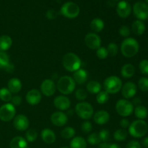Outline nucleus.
<instances>
[{
	"mask_svg": "<svg viewBox=\"0 0 148 148\" xmlns=\"http://www.w3.org/2000/svg\"><path fill=\"white\" fill-rule=\"evenodd\" d=\"M143 145L145 147L148 148V137H145V138L143 140Z\"/></svg>",
	"mask_w": 148,
	"mask_h": 148,
	"instance_id": "54",
	"label": "nucleus"
},
{
	"mask_svg": "<svg viewBox=\"0 0 148 148\" xmlns=\"http://www.w3.org/2000/svg\"><path fill=\"white\" fill-rule=\"evenodd\" d=\"M81 130L85 134L90 133L92 130V124L89 121H84L81 125Z\"/></svg>",
	"mask_w": 148,
	"mask_h": 148,
	"instance_id": "44",
	"label": "nucleus"
},
{
	"mask_svg": "<svg viewBox=\"0 0 148 148\" xmlns=\"http://www.w3.org/2000/svg\"><path fill=\"white\" fill-rule=\"evenodd\" d=\"M14 65H13L12 64L10 63V64H9L8 66H7V67H6V69H4V70L7 71V72H10V73H11V72H12L13 71H14Z\"/></svg>",
	"mask_w": 148,
	"mask_h": 148,
	"instance_id": "51",
	"label": "nucleus"
},
{
	"mask_svg": "<svg viewBox=\"0 0 148 148\" xmlns=\"http://www.w3.org/2000/svg\"><path fill=\"white\" fill-rule=\"evenodd\" d=\"M40 92L46 97L54 95L56 90V85L51 79H46L40 84Z\"/></svg>",
	"mask_w": 148,
	"mask_h": 148,
	"instance_id": "12",
	"label": "nucleus"
},
{
	"mask_svg": "<svg viewBox=\"0 0 148 148\" xmlns=\"http://www.w3.org/2000/svg\"><path fill=\"white\" fill-rule=\"evenodd\" d=\"M112 1H119V0H112Z\"/></svg>",
	"mask_w": 148,
	"mask_h": 148,
	"instance_id": "55",
	"label": "nucleus"
},
{
	"mask_svg": "<svg viewBox=\"0 0 148 148\" xmlns=\"http://www.w3.org/2000/svg\"><path fill=\"white\" fill-rule=\"evenodd\" d=\"M122 81L117 76H109L104 80V90L108 94H116L122 88Z\"/></svg>",
	"mask_w": 148,
	"mask_h": 148,
	"instance_id": "5",
	"label": "nucleus"
},
{
	"mask_svg": "<svg viewBox=\"0 0 148 148\" xmlns=\"http://www.w3.org/2000/svg\"><path fill=\"white\" fill-rule=\"evenodd\" d=\"M75 98H77V100L79 101H84L88 97V92L85 90V89H82V88H79V89L77 90L75 92Z\"/></svg>",
	"mask_w": 148,
	"mask_h": 148,
	"instance_id": "39",
	"label": "nucleus"
},
{
	"mask_svg": "<svg viewBox=\"0 0 148 148\" xmlns=\"http://www.w3.org/2000/svg\"><path fill=\"white\" fill-rule=\"evenodd\" d=\"M98 135H99L100 139H101V143H107V141L109 140L110 132L108 130L103 129L98 132Z\"/></svg>",
	"mask_w": 148,
	"mask_h": 148,
	"instance_id": "41",
	"label": "nucleus"
},
{
	"mask_svg": "<svg viewBox=\"0 0 148 148\" xmlns=\"http://www.w3.org/2000/svg\"><path fill=\"white\" fill-rule=\"evenodd\" d=\"M70 148H86L87 142L83 137H75L70 142Z\"/></svg>",
	"mask_w": 148,
	"mask_h": 148,
	"instance_id": "29",
	"label": "nucleus"
},
{
	"mask_svg": "<svg viewBox=\"0 0 148 148\" xmlns=\"http://www.w3.org/2000/svg\"><path fill=\"white\" fill-rule=\"evenodd\" d=\"M60 148H69V147H60Z\"/></svg>",
	"mask_w": 148,
	"mask_h": 148,
	"instance_id": "56",
	"label": "nucleus"
},
{
	"mask_svg": "<svg viewBox=\"0 0 148 148\" xmlns=\"http://www.w3.org/2000/svg\"><path fill=\"white\" fill-rule=\"evenodd\" d=\"M116 111L122 117H127L134 111V105L127 99H120L116 103Z\"/></svg>",
	"mask_w": 148,
	"mask_h": 148,
	"instance_id": "7",
	"label": "nucleus"
},
{
	"mask_svg": "<svg viewBox=\"0 0 148 148\" xmlns=\"http://www.w3.org/2000/svg\"><path fill=\"white\" fill-rule=\"evenodd\" d=\"M42 140L46 144H53L56 141V134L53 130L50 129H44L40 133Z\"/></svg>",
	"mask_w": 148,
	"mask_h": 148,
	"instance_id": "21",
	"label": "nucleus"
},
{
	"mask_svg": "<svg viewBox=\"0 0 148 148\" xmlns=\"http://www.w3.org/2000/svg\"><path fill=\"white\" fill-rule=\"evenodd\" d=\"M16 114L15 107L10 103L4 104L0 107V120L8 122L14 118Z\"/></svg>",
	"mask_w": 148,
	"mask_h": 148,
	"instance_id": "9",
	"label": "nucleus"
},
{
	"mask_svg": "<svg viewBox=\"0 0 148 148\" xmlns=\"http://www.w3.org/2000/svg\"><path fill=\"white\" fill-rule=\"evenodd\" d=\"M134 115L137 119L141 120H144L148 116L147 108L144 106H137L135 108H134Z\"/></svg>",
	"mask_w": 148,
	"mask_h": 148,
	"instance_id": "30",
	"label": "nucleus"
},
{
	"mask_svg": "<svg viewBox=\"0 0 148 148\" xmlns=\"http://www.w3.org/2000/svg\"><path fill=\"white\" fill-rule=\"evenodd\" d=\"M58 16L57 12L55 11L54 10H49L46 13V17H47L49 20H54L55 18H56Z\"/></svg>",
	"mask_w": 148,
	"mask_h": 148,
	"instance_id": "47",
	"label": "nucleus"
},
{
	"mask_svg": "<svg viewBox=\"0 0 148 148\" xmlns=\"http://www.w3.org/2000/svg\"><path fill=\"white\" fill-rule=\"evenodd\" d=\"M75 111L78 117L84 120H88L92 118L94 114L93 107L88 102L82 101L76 105Z\"/></svg>",
	"mask_w": 148,
	"mask_h": 148,
	"instance_id": "6",
	"label": "nucleus"
},
{
	"mask_svg": "<svg viewBox=\"0 0 148 148\" xmlns=\"http://www.w3.org/2000/svg\"><path fill=\"white\" fill-rule=\"evenodd\" d=\"M23 84L18 78L13 77L9 80L7 83V88L12 93L17 94L21 90Z\"/></svg>",
	"mask_w": 148,
	"mask_h": 148,
	"instance_id": "22",
	"label": "nucleus"
},
{
	"mask_svg": "<svg viewBox=\"0 0 148 148\" xmlns=\"http://www.w3.org/2000/svg\"><path fill=\"white\" fill-rule=\"evenodd\" d=\"M109 100V94L108 92H106L105 90H101L97 94L96 96V101L99 104L102 105V104L106 103Z\"/></svg>",
	"mask_w": 148,
	"mask_h": 148,
	"instance_id": "35",
	"label": "nucleus"
},
{
	"mask_svg": "<svg viewBox=\"0 0 148 148\" xmlns=\"http://www.w3.org/2000/svg\"><path fill=\"white\" fill-rule=\"evenodd\" d=\"M12 45V39L7 35H3L0 36V51L5 52Z\"/></svg>",
	"mask_w": 148,
	"mask_h": 148,
	"instance_id": "28",
	"label": "nucleus"
},
{
	"mask_svg": "<svg viewBox=\"0 0 148 148\" xmlns=\"http://www.w3.org/2000/svg\"><path fill=\"white\" fill-rule=\"evenodd\" d=\"M109 147V143H101L99 144L98 148H108Z\"/></svg>",
	"mask_w": 148,
	"mask_h": 148,
	"instance_id": "52",
	"label": "nucleus"
},
{
	"mask_svg": "<svg viewBox=\"0 0 148 148\" xmlns=\"http://www.w3.org/2000/svg\"><path fill=\"white\" fill-rule=\"evenodd\" d=\"M108 148H121L116 143H109V147Z\"/></svg>",
	"mask_w": 148,
	"mask_h": 148,
	"instance_id": "53",
	"label": "nucleus"
},
{
	"mask_svg": "<svg viewBox=\"0 0 148 148\" xmlns=\"http://www.w3.org/2000/svg\"><path fill=\"white\" fill-rule=\"evenodd\" d=\"M121 53L124 57L132 58L137 54L140 50L138 41L134 38H127L121 43L120 46Z\"/></svg>",
	"mask_w": 148,
	"mask_h": 148,
	"instance_id": "1",
	"label": "nucleus"
},
{
	"mask_svg": "<svg viewBox=\"0 0 148 148\" xmlns=\"http://www.w3.org/2000/svg\"><path fill=\"white\" fill-rule=\"evenodd\" d=\"M10 148H27V142L21 136L14 137L10 141Z\"/></svg>",
	"mask_w": 148,
	"mask_h": 148,
	"instance_id": "25",
	"label": "nucleus"
},
{
	"mask_svg": "<svg viewBox=\"0 0 148 148\" xmlns=\"http://www.w3.org/2000/svg\"><path fill=\"white\" fill-rule=\"evenodd\" d=\"M13 125L18 131H26L29 127V119L26 116L19 114L13 119Z\"/></svg>",
	"mask_w": 148,
	"mask_h": 148,
	"instance_id": "14",
	"label": "nucleus"
},
{
	"mask_svg": "<svg viewBox=\"0 0 148 148\" xmlns=\"http://www.w3.org/2000/svg\"><path fill=\"white\" fill-rule=\"evenodd\" d=\"M133 13L139 20L148 19V5L143 1H137L133 6Z\"/></svg>",
	"mask_w": 148,
	"mask_h": 148,
	"instance_id": "10",
	"label": "nucleus"
},
{
	"mask_svg": "<svg viewBox=\"0 0 148 148\" xmlns=\"http://www.w3.org/2000/svg\"><path fill=\"white\" fill-rule=\"evenodd\" d=\"M145 1H146V2H147V4H148V0H145Z\"/></svg>",
	"mask_w": 148,
	"mask_h": 148,
	"instance_id": "57",
	"label": "nucleus"
},
{
	"mask_svg": "<svg viewBox=\"0 0 148 148\" xmlns=\"http://www.w3.org/2000/svg\"><path fill=\"white\" fill-rule=\"evenodd\" d=\"M108 56H115L119 52V46L116 43H110L106 48Z\"/></svg>",
	"mask_w": 148,
	"mask_h": 148,
	"instance_id": "38",
	"label": "nucleus"
},
{
	"mask_svg": "<svg viewBox=\"0 0 148 148\" xmlns=\"http://www.w3.org/2000/svg\"><path fill=\"white\" fill-rule=\"evenodd\" d=\"M139 68L141 73L144 75H148V60L143 59L139 64Z\"/></svg>",
	"mask_w": 148,
	"mask_h": 148,
	"instance_id": "43",
	"label": "nucleus"
},
{
	"mask_svg": "<svg viewBox=\"0 0 148 148\" xmlns=\"http://www.w3.org/2000/svg\"><path fill=\"white\" fill-rule=\"evenodd\" d=\"M96 55L97 57L100 59H106L108 56V51H107L106 48L105 47H101L96 50Z\"/></svg>",
	"mask_w": 148,
	"mask_h": 148,
	"instance_id": "42",
	"label": "nucleus"
},
{
	"mask_svg": "<svg viewBox=\"0 0 148 148\" xmlns=\"http://www.w3.org/2000/svg\"><path fill=\"white\" fill-rule=\"evenodd\" d=\"M146 27L145 23L141 20H137L132 25V31L136 36H142L145 32Z\"/></svg>",
	"mask_w": 148,
	"mask_h": 148,
	"instance_id": "24",
	"label": "nucleus"
},
{
	"mask_svg": "<svg viewBox=\"0 0 148 148\" xmlns=\"http://www.w3.org/2000/svg\"><path fill=\"white\" fill-rule=\"evenodd\" d=\"M79 6L72 1H68L64 3L60 9V13L64 16L69 19L76 18L79 14Z\"/></svg>",
	"mask_w": 148,
	"mask_h": 148,
	"instance_id": "8",
	"label": "nucleus"
},
{
	"mask_svg": "<svg viewBox=\"0 0 148 148\" xmlns=\"http://www.w3.org/2000/svg\"><path fill=\"white\" fill-rule=\"evenodd\" d=\"M129 133L134 138H141L146 135L148 131V125L144 120L137 119L132 122L129 127Z\"/></svg>",
	"mask_w": 148,
	"mask_h": 148,
	"instance_id": "4",
	"label": "nucleus"
},
{
	"mask_svg": "<svg viewBox=\"0 0 148 148\" xmlns=\"http://www.w3.org/2000/svg\"><path fill=\"white\" fill-rule=\"evenodd\" d=\"M62 65L68 72H75L80 69L82 61L76 53L69 52L64 54L62 58Z\"/></svg>",
	"mask_w": 148,
	"mask_h": 148,
	"instance_id": "2",
	"label": "nucleus"
},
{
	"mask_svg": "<svg viewBox=\"0 0 148 148\" xmlns=\"http://www.w3.org/2000/svg\"><path fill=\"white\" fill-rule=\"evenodd\" d=\"M121 95L124 99H130L135 96L137 94V88L135 83L132 82H127L122 85L121 88Z\"/></svg>",
	"mask_w": 148,
	"mask_h": 148,
	"instance_id": "13",
	"label": "nucleus"
},
{
	"mask_svg": "<svg viewBox=\"0 0 148 148\" xmlns=\"http://www.w3.org/2000/svg\"><path fill=\"white\" fill-rule=\"evenodd\" d=\"M102 90V85L96 80H90L86 85V91L91 94H98Z\"/></svg>",
	"mask_w": 148,
	"mask_h": 148,
	"instance_id": "26",
	"label": "nucleus"
},
{
	"mask_svg": "<svg viewBox=\"0 0 148 148\" xmlns=\"http://www.w3.org/2000/svg\"><path fill=\"white\" fill-rule=\"evenodd\" d=\"M72 78L75 80V83L79 84V85H83L88 81V74L85 69H79L74 72Z\"/></svg>",
	"mask_w": 148,
	"mask_h": 148,
	"instance_id": "20",
	"label": "nucleus"
},
{
	"mask_svg": "<svg viewBox=\"0 0 148 148\" xmlns=\"http://www.w3.org/2000/svg\"><path fill=\"white\" fill-rule=\"evenodd\" d=\"M42 99V94L37 89H32L27 92L25 100L30 106H36L40 103Z\"/></svg>",
	"mask_w": 148,
	"mask_h": 148,
	"instance_id": "17",
	"label": "nucleus"
},
{
	"mask_svg": "<svg viewBox=\"0 0 148 148\" xmlns=\"http://www.w3.org/2000/svg\"><path fill=\"white\" fill-rule=\"evenodd\" d=\"M10 63L9 55L6 52L0 51V69H5Z\"/></svg>",
	"mask_w": 148,
	"mask_h": 148,
	"instance_id": "34",
	"label": "nucleus"
},
{
	"mask_svg": "<svg viewBox=\"0 0 148 148\" xmlns=\"http://www.w3.org/2000/svg\"><path fill=\"white\" fill-rule=\"evenodd\" d=\"M75 88L76 83L73 78L67 75L61 77L56 83V89L63 95L72 94L75 90Z\"/></svg>",
	"mask_w": 148,
	"mask_h": 148,
	"instance_id": "3",
	"label": "nucleus"
},
{
	"mask_svg": "<svg viewBox=\"0 0 148 148\" xmlns=\"http://www.w3.org/2000/svg\"><path fill=\"white\" fill-rule=\"evenodd\" d=\"M119 125L121 126V128L124 129V130H126V129L129 128V127H130V121H129L128 119L124 118V119H122L120 120Z\"/></svg>",
	"mask_w": 148,
	"mask_h": 148,
	"instance_id": "49",
	"label": "nucleus"
},
{
	"mask_svg": "<svg viewBox=\"0 0 148 148\" xmlns=\"http://www.w3.org/2000/svg\"><path fill=\"white\" fill-rule=\"evenodd\" d=\"M126 148H141V145L136 140H132L126 146Z\"/></svg>",
	"mask_w": 148,
	"mask_h": 148,
	"instance_id": "48",
	"label": "nucleus"
},
{
	"mask_svg": "<svg viewBox=\"0 0 148 148\" xmlns=\"http://www.w3.org/2000/svg\"><path fill=\"white\" fill-rule=\"evenodd\" d=\"M93 120L95 124L98 125H104L109 121L110 114L105 110L98 111L93 114Z\"/></svg>",
	"mask_w": 148,
	"mask_h": 148,
	"instance_id": "19",
	"label": "nucleus"
},
{
	"mask_svg": "<svg viewBox=\"0 0 148 148\" xmlns=\"http://www.w3.org/2000/svg\"><path fill=\"white\" fill-rule=\"evenodd\" d=\"M130 33H131V30H130V28L127 25H122L119 30V33L121 36L125 38H129L130 36Z\"/></svg>",
	"mask_w": 148,
	"mask_h": 148,
	"instance_id": "45",
	"label": "nucleus"
},
{
	"mask_svg": "<svg viewBox=\"0 0 148 148\" xmlns=\"http://www.w3.org/2000/svg\"><path fill=\"white\" fill-rule=\"evenodd\" d=\"M88 143L91 145H99L101 143V139H100L98 133L93 132L91 133L88 135Z\"/></svg>",
	"mask_w": 148,
	"mask_h": 148,
	"instance_id": "36",
	"label": "nucleus"
},
{
	"mask_svg": "<svg viewBox=\"0 0 148 148\" xmlns=\"http://www.w3.org/2000/svg\"><path fill=\"white\" fill-rule=\"evenodd\" d=\"M141 103H142V100L140 97H136V98H134L132 101L133 105H135L137 106H140Z\"/></svg>",
	"mask_w": 148,
	"mask_h": 148,
	"instance_id": "50",
	"label": "nucleus"
},
{
	"mask_svg": "<svg viewBox=\"0 0 148 148\" xmlns=\"http://www.w3.org/2000/svg\"><path fill=\"white\" fill-rule=\"evenodd\" d=\"M128 132L124 129H119L116 130L114 134V138L117 142H123L127 138Z\"/></svg>",
	"mask_w": 148,
	"mask_h": 148,
	"instance_id": "32",
	"label": "nucleus"
},
{
	"mask_svg": "<svg viewBox=\"0 0 148 148\" xmlns=\"http://www.w3.org/2000/svg\"><path fill=\"white\" fill-rule=\"evenodd\" d=\"M22 101H23V100H22L21 96L16 95H14V96H12V100H11V103L15 107V106H20V104H21Z\"/></svg>",
	"mask_w": 148,
	"mask_h": 148,
	"instance_id": "46",
	"label": "nucleus"
},
{
	"mask_svg": "<svg viewBox=\"0 0 148 148\" xmlns=\"http://www.w3.org/2000/svg\"><path fill=\"white\" fill-rule=\"evenodd\" d=\"M116 12L121 18H127L132 12L131 5L126 1H119L117 4Z\"/></svg>",
	"mask_w": 148,
	"mask_h": 148,
	"instance_id": "18",
	"label": "nucleus"
},
{
	"mask_svg": "<svg viewBox=\"0 0 148 148\" xmlns=\"http://www.w3.org/2000/svg\"><path fill=\"white\" fill-rule=\"evenodd\" d=\"M75 130L71 127H66L62 130L61 136L65 140H69L75 137Z\"/></svg>",
	"mask_w": 148,
	"mask_h": 148,
	"instance_id": "31",
	"label": "nucleus"
},
{
	"mask_svg": "<svg viewBox=\"0 0 148 148\" xmlns=\"http://www.w3.org/2000/svg\"><path fill=\"white\" fill-rule=\"evenodd\" d=\"M51 121L52 124L56 127H64L68 121V116L63 111H56L51 116Z\"/></svg>",
	"mask_w": 148,
	"mask_h": 148,
	"instance_id": "15",
	"label": "nucleus"
},
{
	"mask_svg": "<svg viewBox=\"0 0 148 148\" xmlns=\"http://www.w3.org/2000/svg\"><path fill=\"white\" fill-rule=\"evenodd\" d=\"M90 29L92 30V33H98L102 31L105 27V24H104L103 20H101V18H94L92 21L90 22Z\"/></svg>",
	"mask_w": 148,
	"mask_h": 148,
	"instance_id": "27",
	"label": "nucleus"
},
{
	"mask_svg": "<svg viewBox=\"0 0 148 148\" xmlns=\"http://www.w3.org/2000/svg\"><path fill=\"white\" fill-rule=\"evenodd\" d=\"M12 98V93L8 90V88H2L0 89V100L4 102L9 103Z\"/></svg>",
	"mask_w": 148,
	"mask_h": 148,
	"instance_id": "33",
	"label": "nucleus"
},
{
	"mask_svg": "<svg viewBox=\"0 0 148 148\" xmlns=\"http://www.w3.org/2000/svg\"><path fill=\"white\" fill-rule=\"evenodd\" d=\"M135 73V67L132 64H125L121 69V75L125 79L132 77Z\"/></svg>",
	"mask_w": 148,
	"mask_h": 148,
	"instance_id": "23",
	"label": "nucleus"
},
{
	"mask_svg": "<svg viewBox=\"0 0 148 148\" xmlns=\"http://www.w3.org/2000/svg\"><path fill=\"white\" fill-rule=\"evenodd\" d=\"M138 88L143 92H147L148 91V78L143 77L138 81Z\"/></svg>",
	"mask_w": 148,
	"mask_h": 148,
	"instance_id": "40",
	"label": "nucleus"
},
{
	"mask_svg": "<svg viewBox=\"0 0 148 148\" xmlns=\"http://www.w3.org/2000/svg\"><path fill=\"white\" fill-rule=\"evenodd\" d=\"M53 105L60 111H64L70 108L71 101L66 95H59L53 100Z\"/></svg>",
	"mask_w": 148,
	"mask_h": 148,
	"instance_id": "16",
	"label": "nucleus"
},
{
	"mask_svg": "<svg viewBox=\"0 0 148 148\" xmlns=\"http://www.w3.org/2000/svg\"><path fill=\"white\" fill-rule=\"evenodd\" d=\"M38 138V133L36 130H33V129H30V130H27L25 132V140L27 142L29 143H33Z\"/></svg>",
	"mask_w": 148,
	"mask_h": 148,
	"instance_id": "37",
	"label": "nucleus"
},
{
	"mask_svg": "<svg viewBox=\"0 0 148 148\" xmlns=\"http://www.w3.org/2000/svg\"><path fill=\"white\" fill-rule=\"evenodd\" d=\"M85 43L87 47L92 50H97L101 46V37L97 33H88L85 37Z\"/></svg>",
	"mask_w": 148,
	"mask_h": 148,
	"instance_id": "11",
	"label": "nucleus"
}]
</instances>
